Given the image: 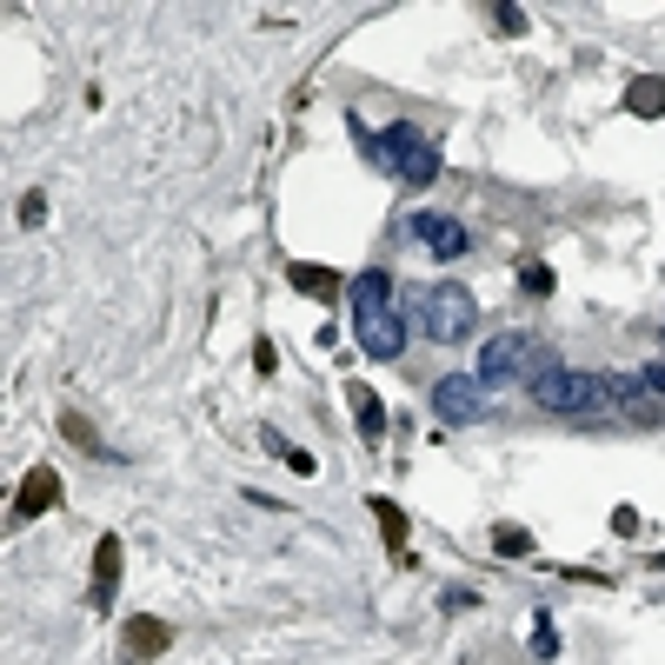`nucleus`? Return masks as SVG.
<instances>
[{"mask_svg": "<svg viewBox=\"0 0 665 665\" xmlns=\"http://www.w3.org/2000/svg\"><path fill=\"white\" fill-rule=\"evenodd\" d=\"M346 306H353V333L373 360H400L406 353V313H400V293L380 266H366L353 286H346Z\"/></svg>", "mask_w": 665, "mask_h": 665, "instance_id": "f257e3e1", "label": "nucleus"}, {"mask_svg": "<svg viewBox=\"0 0 665 665\" xmlns=\"http://www.w3.org/2000/svg\"><path fill=\"white\" fill-rule=\"evenodd\" d=\"M560 366V353L540 340V333H520V326H506V333H493L486 346H480V380L486 386H540L546 373Z\"/></svg>", "mask_w": 665, "mask_h": 665, "instance_id": "f03ea898", "label": "nucleus"}, {"mask_svg": "<svg viewBox=\"0 0 665 665\" xmlns=\"http://www.w3.org/2000/svg\"><path fill=\"white\" fill-rule=\"evenodd\" d=\"M413 320H420V333H426L433 346H460V340H473V326H480V293L460 286V280L413 286Z\"/></svg>", "mask_w": 665, "mask_h": 665, "instance_id": "7ed1b4c3", "label": "nucleus"}, {"mask_svg": "<svg viewBox=\"0 0 665 665\" xmlns=\"http://www.w3.org/2000/svg\"><path fill=\"white\" fill-rule=\"evenodd\" d=\"M373 167H380V173H393L400 187H433V180H440V147H433V133H426V127L393 120V127H380V133H373Z\"/></svg>", "mask_w": 665, "mask_h": 665, "instance_id": "20e7f679", "label": "nucleus"}, {"mask_svg": "<svg viewBox=\"0 0 665 665\" xmlns=\"http://www.w3.org/2000/svg\"><path fill=\"white\" fill-rule=\"evenodd\" d=\"M533 400L546 406V413H566V420H586V413H606L613 406V386H606V373H580V366H553L540 386H533Z\"/></svg>", "mask_w": 665, "mask_h": 665, "instance_id": "39448f33", "label": "nucleus"}, {"mask_svg": "<svg viewBox=\"0 0 665 665\" xmlns=\"http://www.w3.org/2000/svg\"><path fill=\"white\" fill-rule=\"evenodd\" d=\"M433 413H440L446 426H480V420L493 413L486 380H480V373H446V380L433 386Z\"/></svg>", "mask_w": 665, "mask_h": 665, "instance_id": "423d86ee", "label": "nucleus"}, {"mask_svg": "<svg viewBox=\"0 0 665 665\" xmlns=\"http://www.w3.org/2000/svg\"><path fill=\"white\" fill-rule=\"evenodd\" d=\"M160 653H173V626L153 619V613H133V619L120 626V659L147 665V659H160Z\"/></svg>", "mask_w": 665, "mask_h": 665, "instance_id": "0eeeda50", "label": "nucleus"}, {"mask_svg": "<svg viewBox=\"0 0 665 665\" xmlns=\"http://www.w3.org/2000/svg\"><path fill=\"white\" fill-rule=\"evenodd\" d=\"M406 233H413L433 260H460V253L473 246V240H466V226H460L453 213H413V220H406Z\"/></svg>", "mask_w": 665, "mask_h": 665, "instance_id": "6e6552de", "label": "nucleus"}, {"mask_svg": "<svg viewBox=\"0 0 665 665\" xmlns=\"http://www.w3.org/2000/svg\"><path fill=\"white\" fill-rule=\"evenodd\" d=\"M120 560H127L120 533H100V540H93V593H87V606H93V613H113V593H120Z\"/></svg>", "mask_w": 665, "mask_h": 665, "instance_id": "1a4fd4ad", "label": "nucleus"}, {"mask_svg": "<svg viewBox=\"0 0 665 665\" xmlns=\"http://www.w3.org/2000/svg\"><path fill=\"white\" fill-rule=\"evenodd\" d=\"M60 506V473L53 466H27V480L13 486V520H40Z\"/></svg>", "mask_w": 665, "mask_h": 665, "instance_id": "9d476101", "label": "nucleus"}, {"mask_svg": "<svg viewBox=\"0 0 665 665\" xmlns=\"http://www.w3.org/2000/svg\"><path fill=\"white\" fill-rule=\"evenodd\" d=\"M286 280H293L300 293H313V300H340V293H346V280H340L333 266H313V260H286Z\"/></svg>", "mask_w": 665, "mask_h": 665, "instance_id": "9b49d317", "label": "nucleus"}, {"mask_svg": "<svg viewBox=\"0 0 665 665\" xmlns=\"http://www.w3.org/2000/svg\"><path fill=\"white\" fill-rule=\"evenodd\" d=\"M60 433H67V440H73V446H80L87 460H127V453H113V446H107V440L93 433V420H87V413H73V406L60 413Z\"/></svg>", "mask_w": 665, "mask_h": 665, "instance_id": "f8f14e48", "label": "nucleus"}, {"mask_svg": "<svg viewBox=\"0 0 665 665\" xmlns=\"http://www.w3.org/2000/svg\"><path fill=\"white\" fill-rule=\"evenodd\" d=\"M346 406H353V420H360V433H366V440H380V433H386V406H380V393H373V386H360V380H353V386H346Z\"/></svg>", "mask_w": 665, "mask_h": 665, "instance_id": "ddd939ff", "label": "nucleus"}, {"mask_svg": "<svg viewBox=\"0 0 665 665\" xmlns=\"http://www.w3.org/2000/svg\"><path fill=\"white\" fill-rule=\"evenodd\" d=\"M366 506H373V520H380V540H386V553H393V560H406V513H400L393 500H380V493H373Z\"/></svg>", "mask_w": 665, "mask_h": 665, "instance_id": "4468645a", "label": "nucleus"}, {"mask_svg": "<svg viewBox=\"0 0 665 665\" xmlns=\"http://www.w3.org/2000/svg\"><path fill=\"white\" fill-rule=\"evenodd\" d=\"M626 113L659 120V113H665V80H653V73H646V80H633V87H626Z\"/></svg>", "mask_w": 665, "mask_h": 665, "instance_id": "2eb2a0df", "label": "nucleus"}, {"mask_svg": "<svg viewBox=\"0 0 665 665\" xmlns=\"http://www.w3.org/2000/svg\"><path fill=\"white\" fill-rule=\"evenodd\" d=\"M260 446H266V453H273L280 466H293V473H313V453H300V446H293V440H286L280 426H266V433H260Z\"/></svg>", "mask_w": 665, "mask_h": 665, "instance_id": "dca6fc26", "label": "nucleus"}, {"mask_svg": "<svg viewBox=\"0 0 665 665\" xmlns=\"http://www.w3.org/2000/svg\"><path fill=\"white\" fill-rule=\"evenodd\" d=\"M493 553H500V560H533V533L500 520V526H493Z\"/></svg>", "mask_w": 665, "mask_h": 665, "instance_id": "f3484780", "label": "nucleus"}, {"mask_svg": "<svg viewBox=\"0 0 665 665\" xmlns=\"http://www.w3.org/2000/svg\"><path fill=\"white\" fill-rule=\"evenodd\" d=\"M520 293L546 300V293H553V266H546V260H526V266H520Z\"/></svg>", "mask_w": 665, "mask_h": 665, "instance_id": "a211bd4d", "label": "nucleus"}, {"mask_svg": "<svg viewBox=\"0 0 665 665\" xmlns=\"http://www.w3.org/2000/svg\"><path fill=\"white\" fill-rule=\"evenodd\" d=\"M533 653H540V659H553V653H560V633H553V619H546V613H533Z\"/></svg>", "mask_w": 665, "mask_h": 665, "instance_id": "6ab92c4d", "label": "nucleus"}, {"mask_svg": "<svg viewBox=\"0 0 665 665\" xmlns=\"http://www.w3.org/2000/svg\"><path fill=\"white\" fill-rule=\"evenodd\" d=\"M493 27H500V33H526V7H506V0H500V7H493Z\"/></svg>", "mask_w": 665, "mask_h": 665, "instance_id": "aec40b11", "label": "nucleus"}, {"mask_svg": "<svg viewBox=\"0 0 665 665\" xmlns=\"http://www.w3.org/2000/svg\"><path fill=\"white\" fill-rule=\"evenodd\" d=\"M639 380H646V393H653V406H659V413H665V360H653V366H646Z\"/></svg>", "mask_w": 665, "mask_h": 665, "instance_id": "412c9836", "label": "nucleus"}, {"mask_svg": "<svg viewBox=\"0 0 665 665\" xmlns=\"http://www.w3.org/2000/svg\"><path fill=\"white\" fill-rule=\"evenodd\" d=\"M440 606H446V613H466V606H480V593H473V586H446Z\"/></svg>", "mask_w": 665, "mask_h": 665, "instance_id": "4be33fe9", "label": "nucleus"}, {"mask_svg": "<svg viewBox=\"0 0 665 665\" xmlns=\"http://www.w3.org/2000/svg\"><path fill=\"white\" fill-rule=\"evenodd\" d=\"M40 220H47V200H40V193H27V200H20V226H40Z\"/></svg>", "mask_w": 665, "mask_h": 665, "instance_id": "5701e85b", "label": "nucleus"}, {"mask_svg": "<svg viewBox=\"0 0 665 665\" xmlns=\"http://www.w3.org/2000/svg\"><path fill=\"white\" fill-rule=\"evenodd\" d=\"M253 366H260V373H273V366H280V353H273V340H260V346H253Z\"/></svg>", "mask_w": 665, "mask_h": 665, "instance_id": "b1692460", "label": "nucleus"}, {"mask_svg": "<svg viewBox=\"0 0 665 665\" xmlns=\"http://www.w3.org/2000/svg\"><path fill=\"white\" fill-rule=\"evenodd\" d=\"M653 566H659V573H665V553H659V560H653Z\"/></svg>", "mask_w": 665, "mask_h": 665, "instance_id": "393cba45", "label": "nucleus"}]
</instances>
